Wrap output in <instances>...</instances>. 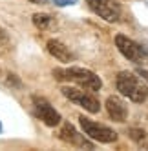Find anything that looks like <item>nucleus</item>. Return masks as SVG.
<instances>
[{
  "label": "nucleus",
  "instance_id": "1",
  "mask_svg": "<svg viewBox=\"0 0 148 151\" xmlns=\"http://www.w3.org/2000/svg\"><path fill=\"white\" fill-rule=\"evenodd\" d=\"M53 77L57 80L73 82L79 88H84L88 91H99L102 88V80L90 69L84 68H66V69H53Z\"/></svg>",
  "mask_w": 148,
  "mask_h": 151
},
{
  "label": "nucleus",
  "instance_id": "2",
  "mask_svg": "<svg viewBox=\"0 0 148 151\" xmlns=\"http://www.w3.org/2000/svg\"><path fill=\"white\" fill-rule=\"evenodd\" d=\"M115 86H117V91L130 99L132 102L141 104L148 99V88L141 82L139 75L132 73V71H121L115 78Z\"/></svg>",
  "mask_w": 148,
  "mask_h": 151
},
{
  "label": "nucleus",
  "instance_id": "3",
  "mask_svg": "<svg viewBox=\"0 0 148 151\" xmlns=\"http://www.w3.org/2000/svg\"><path fill=\"white\" fill-rule=\"evenodd\" d=\"M79 124L82 127V131L86 133L90 138L97 140V142H101V144H112V142L117 140V133H115L113 129H110L108 126L93 122V120H90V118L84 116V115L79 116Z\"/></svg>",
  "mask_w": 148,
  "mask_h": 151
},
{
  "label": "nucleus",
  "instance_id": "4",
  "mask_svg": "<svg viewBox=\"0 0 148 151\" xmlns=\"http://www.w3.org/2000/svg\"><path fill=\"white\" fill-rule=\"evenodd\" d=\"M62 95H64L68 100L84 107L88 113H99L101 111L99 99L93 93H90L88 89L84 91V88H68V86H64V88H62Z\"/></svg>",
  "mask_w": 148,
  "mask_h": 151
},
{
  "label": "nucleus",
  "instance_id": "5",
  "mask_svg": "<svg viewBox=\"0 0 148 151\" xmlns=\"http://www.w3.org/2000/svg\"><path fill=\"white\" fill-rule=\"evenodd\" d=\"M115 46L121 51V55L124 58H128L130 62L135 64H143L144 60H148V47L137 44L132 38L124 37V35H117L115 37Z\"/></svg>",
  "mask_w": 148,
  "mask_h": 151
},
{
  "label": "nucleus",
  "instance_id": "6",
  "mask_svg": "<svg viewBox=\"0 0 148 151\" xmlns=\"http://www.w3.org/2000/svg\"><path fill=\"white\" fill-rule=\"evenodd\" d=\"M33 109H35V115L38 120H42L46 126L49 127H55L60 124V113L55 109L53 106H51L46 99H42V96H33Z\"/></svg>",
  "mask_w": 148,
  "mask_h": 151
},
{
  "label": "nucleus",
  "instance_id": "7",
  "mask_svg": "<svg viewBox=\"0 0 148 151\" xmlns=\"http://www.w3.org/2000/svg\"><path fill=\"white\" fill-rule=\"evenodd\" d=\"M88 6L106 22H117L121 17V6L117 0H88Z\"/></svg>",
  "mask_w": 148,
  "mask_h": 151
},
{
  "label": "nucleus",
  "instance_id": "8",
  "mask_svg": "<svg viewBox=\"0 0 148 151\" xmlns=\"http://www.w3.org/2000/svg\"><path fill=\"white\" fill-rule=\"evenodd\" d=\"M106 111H108V115L113 122H124L126 116H128V107H126V104L115 95L106 99Z\"/></svg>",
  "mask_w": 148,
  "mask_h": 151
},
{
  "label": "nucleus",
  "instance_id": "9",
  "mask_svg": "<svg viewBox=\"0 0 148 151\" xmlns=\"http://www.w3.org/2000/svg\"><path fill=\"white\" fill-rule=\"evenodd\" d=\"M59 138L64 140V142H68V144H71V146H75V147H86V149H91V147H93L88 140H84V138L77 133V129L73 127L70 122H64V126H62L60 133H59Z\"/></svg>",
  "mask_w": 148,
  "mask_h": 151
},
{
  "label": "nucleus",
  "instance_id": "10",
  "mask_svg": "<svg viewBox=\"0 0 148 151\" xmlns=\"http://www.w3.org/2000/svg\"><path fill=\"white\" fill-rule=\"evenodd\" d=\"M46 49H48V53H49L51 57H55V58L60 60V62H71V60H73V53L70 51V47H68L66 44H62V42L57 40V38L48 40Z\"/></svg>",
  "mask_w": 148,
  "mask_h": 151
},
{
  "label": "nucleus",
  "instance_id": "11",
  "mask_svg": "<svg viewBox=\"0 0 148 151\" xmlns=\"http://www.w3.org/2000/svg\"><path fill=\"white\" fill-rule=\"evenodd\" d=\"M33 24L40 29V31H48L55 27V18L48 15V13H35L33 15Z\"/></svg>",
  "mask_w": 148,
  "mask_h": 151
},
{
  "label": "nucleus",
  "instance_id": "12",
  "mask_svg": "<svg viewBox=\"0 0 148 151\" xmlns=\"http://www.w3.org/2000/svg\"><path fill=\"white\" fill-rule=\"evenodd\" d=\"M128 137L132 140H135V142H143L146 138V131L144 129H139V127H130L128 129Z\"/></svg>",
  "mask_w": 148,
  "mask_h": 151
},
{
  "label": "nucleus",
  "instance_id": "13",
  "mask_svg": "<svg viewBox=\"0 0 148 151\" xmlns=\"http://www.w3.org/2000/svg\"><path fill=\"white\" fill-rule=\"evenodd\" d=\"M57 6H75L77 0H53Z\"/></svg>",
  "mask_w": 148,
  "mask_h": 151
},
{
  "label": "nucleus",
  "instance_id": "14",
  "mask_svg": "<svg viewBox=\"0 0 148 151\" xmlns=\"http://www.w3.org/2000/svg\"><path fill=\"white\" fill-rule=\"evenodd\" d=\"M137 75H139V77H143V78L148 82V71H146V69H137Z\"/></svg>",
  "mask_w": 148,
  "mask_h": 151
},
{
  "label": "nucleus",
  "instance_id": "15",
  "mask_svg": "<svg viewBox=\"0 0 148 151\" xmlns=\"http://www.w3.org/2000/svg\"><path fill=\"white\" fill-rule=\"evenodd\" d=\"M6 40V33H4V31L2 29H0V44H2V42Z\"/></svg>",
  "mask_w": 148,
  "mask_h": 151
},
{
  "label": "nucleus",
  "instance_id": "16",
  "mask_svg": "<svg viewBox=\"0 0 148 151\" xmlns=\"http://www.w3.org/2000/svg\"><path fill=\"white\" fill-rule=\"evenodd\" d=\"M29 2H33V4H40L42 0H29Z\"/></svg>",
  "mask_w": 148,
  "mask_h": 151
},
{
  "label": "nucleus",
  "instance_id": "17",
  "mask_svg": "<svg viewBox=\"0 0 148 151\" xmlns=\"http://www.w3.org/2000/svg\"><path fill=\"white\" fill-rule=\"evenodd\" d=\"M0 133H2V124H0Z\"/></svg>",
  "mask_w": 148,
  "mask_h": 151
}]
</instances>
